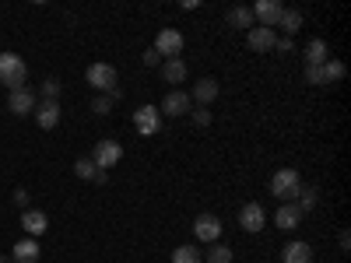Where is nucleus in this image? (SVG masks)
<instances>
[{"mask_svg":"<svg viewBox=\"0 0 351 263\" xmlns=\"http://www.w3.org/2000/svg\"><path fill=\"white\" fill-rule=\"evenodd\" d=\"M299 190H302V175H299L295 168H278V172L271 175V193L281 197L285 203H295Z\"/></svg>","mask_w":351,"mask_h":263,"instance_id":"1","label":"nucleus"},{"mask_svg":"<svg viewBox=\"0 0 351 263\" xmlns=\"http://www.w3.org/2000/svg\"><path fill=\"white\" fill-rule=\"evenodd\" d=\"M25 77H28V67L18 53H0V84H8L11 92L14 88H25Z\"/></svg>","mask_w":351,"mask_h":263,"instance_id":"2","label":"nucleus"},{"mask_svg":"<svg viewBox=\"0 0 351 263\" xmlns=\"http://www.w3.org/2000/svg\"><path fill=\"white\" fill-rule=\"evenodd\" d=\"M183 46H186V39H183V32L180 28H162V32L155 36V53L158 56H165V60H172V56H180L183 53Z\"/></svg>","mask_w":351,"mask_h":263,"instance_id":"3","label":"nucleus"},{"mask_svg":"<svg viewBox=\"0 0 351 263\" xmlns=\"http://www.w3.org/2000/svg\"><path fill=\"white\" fill-rule=\"evenodd\" d=\"M123 158V148H120V140H112V137H106V140H95V148H92V162H95V168H112L116 162Z\"/></svg>","mask_w":351,"mask_h":263,"instance_id":"4","label":"nucleus"},{"mask_svg":"<svg viewBox=\"0 0 351 263\" xmlns=\"http://www.w3.org/2000/svg\"><path fill=\"white\" fill-rule=\"evenodd\" d=\"M134 130L141 134V137H155L158 130H162V112H158V105H141L137 112H134Z\"/></svg>","mask_w":351,"mask_h":263,"instance_id":"5","label":"nucleus"},{"mask_svg":"<svg viewBox=\"0 0 351 263\" xmlns=\"http://www.w3.org/2000/svg\"><path fill=\"white\" fill-rule=\"evenodd\" d=\"M221 218L218 214H197L193 218V236L204 242V246H211V242H221Z\"/></svg>","mask_w":351,"mask_h":263,"instance_id":"6","label":"nucleus"},{"mask_svg":"<svg viewBox=\"0 0 351 263\" xmlns=\"http://www.w3.org/2000/svg\"><path fill=\"white\" fill-rule=\"evenodd\" d=\"M281 14H285L281 0H256V4H253V18H256V25H263V28H278Z\"/></svg>","mask_w":351,"mask_h":263,"instance_id":"7","label":"nucleus"},{"mask_svg":"<svg viewBox=\"0 0 351 263\" xmlns=\"http://www.w3.org/2000/svg\"><path fill=\"white\" fill-rule=\"evenodd\" d=\"M278 42V28H263V25H253L250 32H246V46L253 53H271Z\"/></svg>","mask_w":351,"mask_h":263,"instance_id":"8","label":"nucleus"},{"mask_svg":"<svg viewBox=\"0 0 351 263\" xmlns=\"http://www.w3.org/2000/svg\"><path fill=\"white\" fill-rule=\"evenodd\" d=\"M88 84H92L95 88V92H112V88H116V67L112 64H92V67H88Z\"/></svg>","mask_w":351,"mask_h":263,"instance_id":"9","label":"nucleus"},{"mask_svg":"<svg viewBox=\"0 0 351 263\" xmlns=\"http://www.w3.org/2000/svg\"><path fill=\"white\" fill-rule=\"evenodd\" d=\"M239 225H243V231L256 236V231H263V225H267V211H263L260 203H246L239 211Z\"/></svg>","mask_w":351,"mask_h":263,"instance_id":"10","label":"nucleus"},{"mask_svg":"<svg viewBox=\"0 0 351 263\" xmlns=\"http://www.w3.org/2000/svg\"><path fill=\"white\" fill-rule=\"evenodd\" d=\"M190 109H193L190 95H186V92H180V88H172V92L162 99V109H158V112H165V116H186Z\"/></svg>","mask_w":351,"mask_h":263,"instance_id":"11","label":"nucleus"},{"mask_svg":"<svg viewBox=\"0 0 351 263\" xmlns=\"http://www.w3.org/2000/svg\"><path fill=\"white\" fill-rule=\"evenodd\" d=\"M8 109H11L14 116L36 112V92H28V88H14V92L8 95Z\"/></svg>","mask_w":351,"mask_h":263,"instance_id":"12","label":"nucleus"},{"mask_svg":"<svg viewBox=\"0 0 351 263\" xmlns=\"http://www.w3.org/2000/svg\"><path fill=\"white\" fill-rule=\"evenodd\" d=\"M21 228H25L28 239H39L49 231V218L43 211H21Z\"/></svg>","mask_w":351,"mask_h":263,"instance_id":"13","label":"nucleus"},{"mask_svg":"<svg viewBox=\"0 0 351 263\" xmlns=\"http://www.w3.org/2000/svg\"><path fill=\"white\" fill-rule=\"evenodd\" d=\"M302 56H306V67H324L330 60V46L324 39H309L306 49H302Z\"/></svg>","mask_w":351,"mask_h":263,"instance_id":"14","label":"nucleus"},{"mask_svg":"<svg viewBox=\"0 0 351 263\" xmlns=\"http://www.w3.org/2000/svg\"><path fill=\"white\" fill-rule=\"evenodd\" d=\"M11 263H39V242L36 239H18L11 249Z\"/></svg>","mask_w":351,"mask_h":263,"instance_id":"15","label":"nucleus"},{"mask_svg":"<svg viewBox=\"0 0 351 263\" xmlns=\"http://www.w3.org/2000/svg\"><path fill=\"white\" fill-rule=\"evenodd\" d=\"M36 123L43 130H53L60 123V102H36Z\"/></svg>","mask_w":351,"mask_h":263,"instance_id":"16","label":"nucleus"},{"mask_svg":"<svg viewBox=\"0 0 351 263\" xmlns=\"http://www.w3.org/2000/svg\"><path fill=\"white\" fill-rule=\"evenodd\" d=\"M274 225H278L281 231L299 228V225H302V211L295 208V203H281V208H278V214H274Z\"/></svg>","mask_w":351,"mask_h":263,"instance_id":"17","label":"nucleus"},{"mask_svg":"<svg viewBox=\"0 0 351 263\" xmlns=\"http://www.w3.org/2000/svg\"><path fill=\"white\" fill-rule=\"evenodd\" d=\"M281 263H313V246L295 239V242H288L285 253H281Z\"/></svg>","mask_w":351,"mask_h":263,"instance_id":"18","label":"nucleus"},{"mask_svg":"<svg viewBox=\"0 0 351 263\" xmlns=\"http://www.w3.org/2000/svg\"><path fill=\"white\" fill-rule=\"evenodd\" d=\"M186 60L183 56H172V60H162V77L169 81V84H183L186 81Z\"/></svg>","mask_w":351,"mask_h":263,"instance_id":"19","label":"nucleus"},{"mask_svg":"<svg viewBox=\"0 0 351 263\" xmlns=\"http://www.w3.org/2000/svg\"><path fill=\"white\" fill-rule=\"evenodd\" d=\"M218 99V81L215 77H200L197 84H193V102L197 105H211Z\"/></svg>","mask_w":351,"mask_h":263,"instance_id":"20","label":"nucleus"},{"mask_svg":"<svg viewBox=\"0 0 351 263\" xmlns=\"http://www.w3.org/2000/svg\"><path fill=\"white\" fill-rule=\"evenodd\" d=\"M228 25H232V28H243V32H250V28L256 25L253 8H232V11H228Z\"/></svg>","mask_w":351,"mask_h":263,"instance_id":"21","label":"nucleus"},{"mask_svg":"<svg viewBox=\"0 0 351 263\" xmlns=\"http://www.w3.org/2000/svg\"><path fill=\"white\" fill-rule=\"evenodd\" d=\"M302 21H306V14H302V11H295V8H285V14H281L278 28H285V32H288V39H291V36H295L299 28H302Z\"/></svg>","mask_w":351,"mask_h":263,"instance_id":"22","label":"nucleus"},{"mask_svg":"<svg viewBox=\"0 0 351 263\" xmlns=\"http://www.w3.org/2000/svg\"><path fill=\"white\" fill-rule=\"evenodd\" d=\"M200 256H204V263H232V249L225 242H211Z\"/></svg>","mask_w":351,"mask_h":263,"instance_id":"23","label":"nucleus"},{"mask_svg":"<svg viewBox=\"0 0 351 263\" xmlns=\"http://www.w3.org/2000/svg\"><path fill=\"white\" fill-rule=\"evenodd\" d=\"M172 263H204L197 246H176L172 249Z\"/></svg>","mask_w":351,"mask_h":263,"instance_id":"24","label":"nucleus"},{"mask_svg":"<svg viewBox=\"0 0 351 263\" xmlns=\"http://www.w3.org/2000/svg\"><path fill=\"white\" fill-rule=\"evenodd\" d=\"M295 200H299V203H295V208H299V211L306 214V211H313V208H316V200H319V197H316V190H313V186H302Z\"/></svg>","mask_w":351,"mask_h":263,"instance_id":"25","label":"nucleus"},{"mask_svg":"<svg viewBox=\"0 0 351 263\" xmlns=\"http://www.w3.org/2000/svg\"><path fill=\"white\" fill-rule=\"evenodd\" d=\"M39 95H43V102H56V99H60V81H56V77H46L43 88H39Z\"/></svg>","mask_w":351,"mask_h":263,"instance_id":"26","label":"nucleus"},{"mask_svg":"<svg viewBox=\"0 0 351 263\" xmlns=\"http://www.w3.org/2000/svg\"><path fill=\"white\" fill-rule=\"evenodd\" d=\"M95 172H99V168H95L92 158H77V162H74V175H77V179H95Z\"/></svg>","mask_w":351,"mask_h":263,"instance_id":"27","label":"nucleus"},{"mask_svg":"<svg viewBox=\"0 0 351 263\" xmlns=\"http://www.w3.org/2000/svg\"><path fill=\"white\" fill-rule=\"evenodd\" d=\"M341 77H344V64H341V60H327V64H324V81H327V84H337Z\"/></svg>","mask_w":351,"mask_h":263,"instance_id":"28","label":"nucleus"},{"mask_svg":"<svg viewBox=\"0 0 351 263\" xmlns=\"http://www.w3.org/2000/svg\"><path fill=\"white\" fill-rule=\"evenodd\" d=\"M190 112H193V123H197V127H208V123H211V109H208V105H193Z\"/></svg>","mask_w":351,"mask_h":263,"instance_id":"29","label":"nucleus"},{"mask_svg":"<svg viewBox=\"0 0 351 263\" xmlns=\"http://www.w3.org/2000/svg\"><path fill=\"white\" fill-rule=\"evenodd\" d=\"M11 200H14V208H21V211H28V200H32V197H28V190H25V186H18V190L11 193Z\"/></svg>","mask_w":351,"mask_h":263,"instance_id":"30","label":"nucleus"},{"mask_svg":"<svg viewBox=\"0 0 351 263\" xmlns=\"http://www.w3.org/2000/svg\"><path fill=\"white\" fill-rule=\"evenodd\" d=\"M109 109H112V99H109V95H99V99L92 102V112H95V116H106Z\"/></svg>","mask_w":351,"mask_h":263,"instance_id":"31","label":"nucleus"},{"mask_svg":"<svg viewBox=\"0 0 351 263\" xmlns=\"http://www.w3.org/2000/svg\"><path fill=\"white\" fill-rule=\"evenodd\" d=\"M306 81L309 84H327L324 81V67H306Z\"/></svg>","mask_w":351,"mask_h":263,"instance_id":"32","label":"nucleus"},{"mask_svg":"<svg viewBox=\"0 0 351 263\" xmlns=\"http://www.w3.org/2000/svg\"><path fill=\"white\" fill-rule=\"evenodd\" d=\"M141 60L148 64V67H162V56H158L155 49H144V56H141Z\"/></svg>","mask_w":351,"mask_h":263,"instance_id":"33","label":"nucleus"},{"mask_svg":"<svg viewBox=\"0 0 351 263\" xmlns=\"http://www.w3.org/2000/svg\"><path fill=\"white\" fill-rule=\"evenodd\" d=\"M274 49H278V53H291V49H295V42H291V39L285 36V39H278V42H274Z\"/></svg>","mask_w":351,"mask_h":263,"instance_id":"34","label":"nucleus"},{"mask_svg":"<svg viewBox=\"0 0 351 263\" xmlns=\"http://www.w3.org/2000/svg\"><path fill=\"white\" fill-rule=\"evenodd\" d=\"M92 183H99V186H106V183H109V172H106V168H99V172H95V179H92Z\"/></svg>","mask_w":351,"mask_h":263,"instance_id":"35","label":"nucleus"},{"mask_svg":"<svg viewBox=\"0 0 351 263\" xmlns=\"http://www.w3.org/2000/svg\"><path fill=\"white\" fill-rule=\"evenodd\" d=\"M337 242H341V249H344V253L351 249V236H348V231H341V239H337Z\"/></svg>","mask_w":351,"mask_h":263,"instance_id":"36","label":"nucleus"},{"mask_svg":"<svg viewBox=\"0 0 351 263\" xmlns=\"http://www.w3.org/2000/svg\"><path fill=\"white\" fill-rule=\"evenodd\" d=\"M180 8H183V11H197V8H200V0H183Z\"/></svg>","mask_w":351,"mask_h":263,"instance_id":"37","label":"nucleus"},{"mask_svg":"<svg viewBox=\"0 0 351 263\" xmlns=\"http://www.w3.org/2000/svg\"><path fill=\"white\" fill-rule=\"evenodd\" d=\"M0 263H11V256H0Z\"/></svg>","mask_w":351,"mask_h":263,"instance_id":"38","label":"nucleus"}]
</instances>
